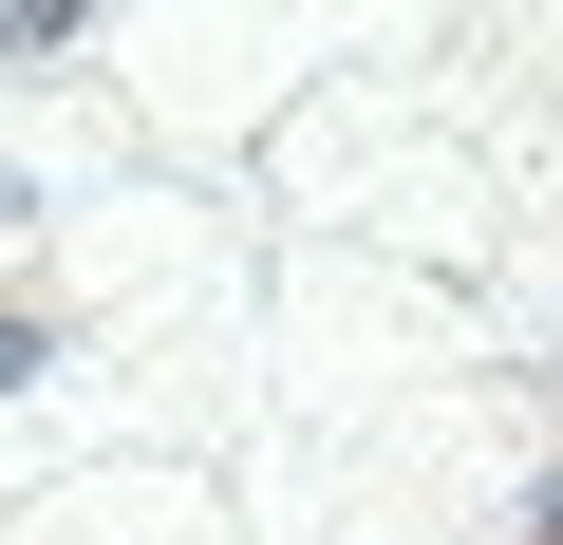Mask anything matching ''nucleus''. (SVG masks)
Wrapping results in <instances>:
<instances>
[{"label": "nucleus", "instance_id": "nucleus-1", "mask_svg": "<svg viewBox=\"0 0 563 545\" xmlns=\"http://www.w3.org/2000/svg\"><path fill=\"white\" fill-rule=\"evenodd\" d=\"M38 39H76V0H0V57H38Z\"/></svg>", "mask_w": 563, "mask_h": 545}, {"label": "nucleus", "instance_id": "nucleus-2", "mask_svg": "<svg viewBox=\"0 0 563 545\" xmlns=\"http://www.w3.org/2000/svg\"><path fill=\"white\" fill-rule=\"evenodd\" d=\"M20 377H38V339H0V395H20Z\"/></svg>", "mask_w": 563, "mask_h": 545}, {"label": "nucleus", "instance_id": "nucleus-3", "mask_svg": "<svg viewBox=\"0 0 563 545\" xmlns=\"http://www.w3.org/2000/svg\"><path fill=\"white\" fill-rule=\"evenodd\" d=\"M544 545H563V526H544Z\"/></svg>", "mask_w": 563, "mask_h": 545}]
</instances>
